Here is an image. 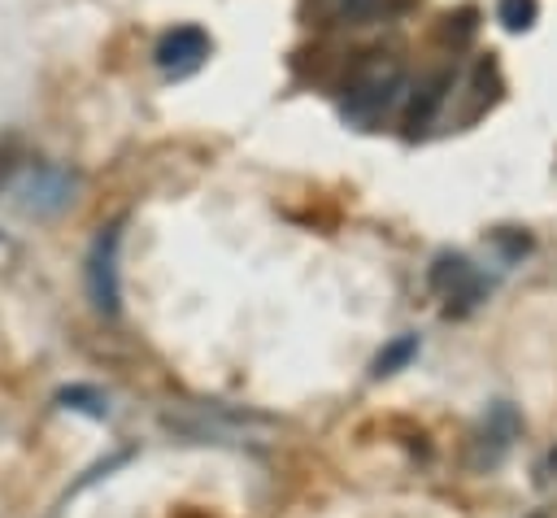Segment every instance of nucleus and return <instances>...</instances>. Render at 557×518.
<instances>
[{
    "mask_svg": "<svg viewBox=\"0 0 557 518\" xmlns=\"http://www.w3.org/2000/svg\"><path fill=\"white\" fill-rule=\"evenodd\" d=\"M548 474H557V448L548 453Z\"/></svg>",
    "mask_w": 557,
    "mask_h": 518,
    "instance_id": "10",
    "label": "nucleus"
},
{
    "mask_svg": "<svg viewBox=\"0 0 557 518\" xmlns=\"http://www.w3.org/2000/svg\"><path fill=\"white\" fill-rule=\"evenodd\" d=\"M413 348H418V340H413V335H400V340H396V344L374 361V374H392L400 361H409V357H413Z\"/></svg>",
    "mask_w": 557,
    "mask_h": 518,
    "instance_id": "8",
    "label": "nucleus"
},
{
    "mask_svg": "<svg viewBox=\"0 0 557 518\" xmlns=\"http://www.w3.org/2000/svg\"><path fill=\"white\" fill-rule=\"evenodd\" d=\"M531 518H544V514H531Z\"/></svg>",
    "mask_w": 557,
    "mask_h": 518,
    "instance_id": "11",
    "label": "nucleus"
},
{
    "mask_svg": "<svg viewBox=\"0 0 557 518\" xmlns=\"http://www.w3.org/2000/svg\"><path fill=\"white\" fill-rule=\"evenodd\" d=\"M117 244H122V226H104L87 252V292H91V305L100 313H117Z\"/></svg>",
    "mask_w": 557,
    "mask_h": 518,
    "instance_id": "3",
    "label": "nucleus"
},
{
    "mask_svg": "<svg viewBox=\"0 0 557 518\" xmlns=\"http://www.w3.org/2000/svg\"><path fill=\"white\" fill-rule=\"evenodd\" d=\"M400 96H405L400 70L396 65H374V70H366L352 83V91L344 100V118H352V122H379Z\"/></svg>",
    "mask_w": 557,
    "mask_h": 518,
    "instance_id": "1",
    "label": "nucleus"
},
{
    "mask_svg": "<svg viewBox=\"0 0 557 518\" xmlns=\"http://www.w3.org/2000/svg\"><path fill=\"white\" fill-rule=\"evenodd\" d=\"M448 87H453V74H431L426 83H418V87H413V96H409V113H405V126H409V131H422V126L435 118V109L444 104Z\"/></svg>",
    "mask_w": 557,
    "mask_h": 518,
    "instance_id": "5",
    "label": "nucleus"
},
{
    "mask_svg": "<svg viewBox=\"0 0 557 518\" xmlns=\"http://www.w3.org/2000/svg\"><path fill=\"white\" fill-rule=\"evenodd\" d=\"M74 187L78 178L61 165H35L22 183H17V209L30 218H52L65 205H74Z\"/></svg>",
    "mask_w": 557,
    "mask_h": 518,
    "instance_id": "2",
    "label": "nucleus"
},
{
    "mask_svg": "<svg viewBox=\"0 0 557 518\" xmlns=\"http://www.w3.org/2000/svg\"><path fill=\"white\" fill-rule=\"evenodd\" d=\"M9 170H13V144H4V148H0V183L9 178Z\"/></svg>",
    "mask_w": 557,
    "mask_h": 518,
    "instance_id": "9",
    "label": "nucleus"
},
{
    "mask_svg": "<svg viewBox=\"0 0 557 518\" xmlns=\"http://www.w3.org/2000/svg\"><path fill=\"white\" fill-rule=\"evenodd\" d=\"M209 48H213V44H209V35H205L200 26H174V30H165V35L157 39L152 61H157V70H161V74L183 78V74H191V70H200V65H205Z\"/></svg>",
    "mask_w": 557,
    "mask_h": 518,
    "instance_id": "4",
    "label": "nucleus"
},
{
    "mask_svg": "<svg viewBox=\"0 0 557 518\" xmlns=\"http://www.w3.org/2000/svg\"><path fill=\"white\" fill-rule=\"evenodd\" d=\"M496 17H500V26L505 30H531L535 26V17H540V4L535 0H496Z\"/></svg>",
    "mask_w": 557,
    "mask_h": 518,
    "instance_id": "7",
    "label": "nucleus"
},
{
    "mask_svg": "<svg viewBox=\"0 0 557 518\" xmlns=\"http://www.w3.org/2000/svg\"><path fill=\"white\" fill-rule=\"evenodd\" d=\"M431 283H435V292H444L453 300L479 296V279H474V270H470L466 257H440L435 270H431Z\"/></svg>",
    "mask_w": 557,
    "mask_h": 518,
    "instance_id": "6",
    "label": "nucleus"
}]
</instances>
